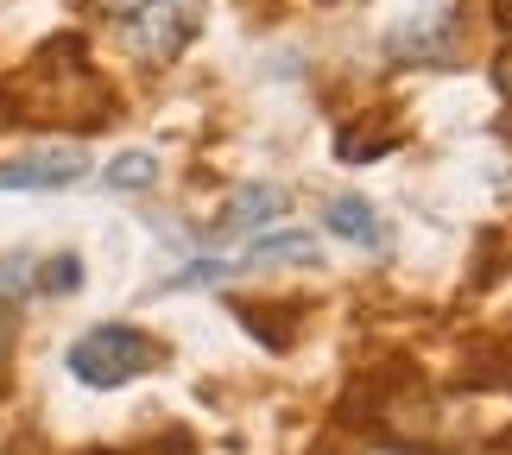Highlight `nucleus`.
<instances>
[{
  "label": "nucleus",
  "mask_w": 512,
  "mask_h": 455,
  "mask_svg": "<svg viewBox=\"0 0 512 455\" xmlns=\"http://www.w3.org/2000/svg\"><path fill=\"white\" fill-rule=\"evenodd\" d=\"M7 108L19 114V121H38V127H83V133H95L114 114V95H108L102 76L89 70L83 38H51V45L7 83Z\"/></svg>",
  "instance_id": "1"
},
{
  "label": "nucleus",
  "mask_w": 512,
  "mask_h": 455,
  "mask_svg": "<svg viewBox=\"0 0 512 455\" xmlns=\"http://www.w3.org/2000/svg\"><path fill=\"white\" fill-rule=\"evenodd\" d=\"M159 361H165V348L133 323H95L70 342V373L95 392H114V386L140 380V373H152Z\"/></svg>",
  "instance_id": "2"
},
{
  "label": "nucleus",
  "mask_w": 512,
  "mask_h": 455,
  "mask_svg": "<svg viewBox=\"0 0 512 455\" xmlns=\"http://www.w3.org/2000/svg\"><path fill=\"white\" fill-rule=\"evenodd\" d=\"M203 26V0H146V7L127 13V51L146 57V64H171L184 57V45Z\"/></svg>",
  "instance_id": "3"
},
{
  "label": "nucleus",
  "mask_w": 512,
  "mask_h": 455,
  "mask_svg": "<svg viewBox=\"0 0 512 455\" xmlns=\"http://www.w3.org/2000/svg\"><path fill=\"white\" fill-rule=\"evenodd\" d=\"M89 171V158L76 146H51V152H26V158H0V190H70Z\"/></svg>",
  "instance_id": "4"
},
{
  "label": "nucleus",
  "mask_w": 512,
  "mask_h": 455,
  "mask_svg": "<svg viewBox=\"0 0 512 455\" xmlns=\"http://www.w3.org/2000/svg\"><path fill=\"white\" fill-rule=\"evenodd\" d=\"M329 228L342 234L348 247H361V253H386L392 247V228L380 222V209L367 203V196H329Z\"/></svg>",
  "instance_id": "5"
},
{
  "label": "nucleus",
  "mask_w": 512,
  "mask_h": 455,
  "mask_svg": "<svg viewBox=\"0 0 512 455\" xmlns=\"http://www.w3.org/2000/svg\"><path fill=\"white\" fill-rule=\"evenodd\" d=\"M285 209H291V190L285 184H241V190L228 196V209H222V228L228 234H247V228L279 222Z\"/></svg>",
  "instance_id": "6"
},
{
  "label": "nucleus",
  "mask_w": 512,
  "mask_h": 455,
  "mask_svg": "<svg viewBox=\"0 0 512 455\" xmlns=\"http://www.w3.org/2000/svg\"><path fill=\"white\" fill-rule=\"evenodd\" d=\"M449 38H456V13H430V19H405L399 32H386L392 57H449Z\"/></svg>",
  "instance_id": "7"
},
{
  "label": "nucleus",
  "mask_w": 512,
  "mask_h": 455,
  "mask_svg": "<svg viewBox=\"0 0 512 455\" xmlns=\"http://www.w3.org/2000/svg\"><path fill=\"white\" fill-rule=\"evenodd\" d=\"M247 260L253 266H317L323 260V247L317 241H310V234H298V228H279V234H260V241H253L247 247Z\"/></svg>",
  "instance_id": "8"
},
{
  "label": "nucleus",
  "mask_w": 512,
  "mask_h": 455,
  "mask_svg": "<svg viewBox=\"0 0 512 455\" xmlns=\"http://www.w3.org/2000/svg\"><path fill=\"white\" fill-rule=\"evenodd\" d=\"M367 133H354V127H342L336 133V152L348 158V165H367V158H380V152H399L405 146V133L399 127H380V121H361Z\"/></svg>",
  "instance_id": "9"
},
{
  "label": "nucleus",
  "mask_w": 512,
  "mask_h": 455,
  "mask_svg": "<svg viewBox=\"0 0 512 455\" xmlns=\"http://www.w3.org/2000/svg\"><path fill=\"white\" fill-rule=\"evenodd\" d=\"M102 184H108L114 196H140V190L159 184V158H152V152H121V158L108 165Z\"/></svg>",
  "instance_id": "10"
},
{
  "label": "nucleus",
  "mask_w": 512,
  "mask_h": 455,
  "mask_svg": "<svg viewBox=\"0 0 512 455\" xmlns=\"http://www.w3.org/2000/svg\"><path fill=\"white\" fill-rule=\"evenodd\" d=\"M241 323H253L266 348H291V323H298V310H279V304H234Z\"/></svg>",
  "instance_id": "11"
},
{
  "label": "nucleus",
  "mask_w": 512,
  "mask_h": 455,
  "mask_svg": "<svg viewBox=\"0 0 512 455\" xmlns=\"http://www.w3.org/2000/svg\"><path fill=\"white\" fill-rule=\"evenodd\" d=\"M76 285H83V260H76V253H57V260L38 266V291H45V298H70Z\"/></svg>",
  "instance_id": "12"
},
{
  "label": "nucleus",
  "mask_w": 512,
  "mask_h": 455,
  "mask_svg": "<svg viewBox=\"0 0 512 455\" xmlns=\"http://www.w3.org/2000/svg\"><path fill=\"white\" fill-rule=\"evenodd\" d=\"M38 291V260L32 253H7L0 260V298H32Z\"/></svg>",
  "instance_id": "13"
},
{
  "label": "nucleus",
  "mask_w": 512,
  "mask_h": 455,
  "mask_svg": "<svg viewBox=\"0 0 512 455\" xmlns=\"http://www.w3.org/2000/svg\"><path fill=\"white\" fill-rule=\"evenodd\" d=\"M222 279H228L222 260H196V266H177L165 279V291H203V285H222Z\"/></svg>",
  "instance_id": "14"
},
{
  "label": "nucleus",
  "mask_w": 512,
  "mask_h": 455,
  "mask_svg": "<svg viewBox=\"0 0 512 455\" xmlns=\"http://www.w3.org/2000/svg\"><path fill=\"white\" fill-rule=\"evenodd\" d=\"M13 367V316H0V380H7Z\"/></svg>",
  "instance_id": "15"
},
{
  "label": "nucleus",
  "mask_w": 512,
  "mask_h": 455,
  "mask_svg": "<svg viewBox=\"0 0 512 455\" xmlns=\"http://www.w3.org/2000/svg\"><path fill=\"white\" fill-rule=\"evenodd\" d=\"M494 83H500V95H506V102H512V45L500 51V64H494Z\"/></svg>",
  "instance_id": "16"
},
{
  "label": "nucleus",
  "mask_w": 512,
  "mask_h": 455,
  "mask_svg": "<svg viewBox=\"0 0 512 455\" xmlns=\"http://www.w3.org/2000/svg\"><path fill=\"white\" fill-rule=\"evenodd\" d=\"M487 7H494V26H506V32H512V0H487Z\"/></svg>",
  "instance_id": "17"
},
{
  "label": "nucleus",
  "mask_w": 512,
  "mask_h": 455,
  "mask_svg": "<svg viewBox=\"0 0 512 455\" xmlns=\"http://www.w3.org/2000/svg\"><path fill=\"white\" fill-rule=\"evenodd\" d=\"M95 7H127L133 13V7H146V0H95Z\"/></svg>",
  "instance_id": "18"
}]
</instances>
